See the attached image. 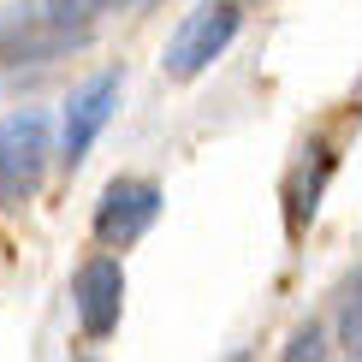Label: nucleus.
I'll return each instance as SVG.
<instances>
[{
  "mask_svg": "<svg viewBox=\"0 0 362 362\" xmlns=\"http://www.w3.org/2000/svg\"><path fill=\"white\" fill-rule=\"evenodd\" d=\"M89 36V0H24L0 12V66H30Z\"/></svg>",
  "mask_w": 362,
  "mask_h": 362,
  "instance_id": "f257e3e1",
  "label": "nucleus"
},
{
  "mask_svg": "<svg viewBox=\"0 0 362 362\" xmlns=\"http://www.w3.org/2000/svg\"><path fill=\"white\" fill-rule=\"evenodd\" d=\"M238 30H244V12H238V0H196V6L178 18V30L167 36V54H160V71L167 78H202L214 59L238 42Z\"/></svg>",
  "mask_w": 362,
  "mask_h": 362,
  "instance_id": "f03ea898",
  "label": "nucleus"
},
{
  "mask_svg": "<svg viewBox=\"0 0 362 362\" xmlns=\"http://www.w3.org/2000/svg\"><path fill=\"white\" fill-rule=\"evenodd\" d=\"M54 160V125L42 107H18L0 119V196L6 202H24V196L42 190Z\"/></svg>",
  "mask_w": 362,
  "mask_h": 362,
  "instance_id": "7ed1b4c3",
  "label": "nucleus"
},
{
  "mask_svg": "<svg viewBox=\"0 0 362 362\" xmlns=\"http://www.w3.org/2000/svg\"><path fill=\"white\" fill-rule=\"evenodd\" d=\"M155 220H160V185L155 178H113L95 202V244L101 250H131Z\"/></svg>",
  "mask_w": 362,
  "mask_h": 362,
  "instance_id": "20e7f679",
  "label": "nucleus"
},
{
  "mask_svg": "<svg viewBox=\"0 0 362 362\" xmlns=\"http://www.w3.org/2000/svg\"><path fill=\"white\" fill-rule=\"evenodd\" d=\"M71 309H78V327L89 339H107L125 315V267L119 255H89V262L71 274Z\"/></svg>",
  "mask_w": 362,
  "mask_h": 362,
  "instance_id": "39448f33",
  "label": "nucleus"
},
{
  "mask_svg": "<svg viewBox=\"0 0 362 362\" xmlns=\"http://www.w3.org/2000/svg\"><path fill=\"white\" fill-rule=\"evenodd\" d=\"M113 107H119V71H95V78L66 101V125H59V160H66V167H78L89 148H95V137L107 131Z\"/></svg>",
  "mask_w": 362,
  "mask_h": 362,
  "instance_id": "423d86ee",
  "label": "nucleus"
},
{
  "mask_svg": "<svg viewBox=\"0 0 362 362\" xmlns=\"http://www.w3.org/2000/svg\"><path fill=\"white\" fill-rule=\"evenodd\" d=\"M333 167H339L333 143H309V148H303L297 173L285 178V226H291V232H303V226L315 220V208H321V196H327V178H333Z\"/></svg>",
  "mask_w": 362,
  "mask_h": 362,
  "instance_id": "0eeeda50",
  "label": "nucleus"
},
{
  "mask_svg": "<svg viewBox=\"0 0 362 362\" xmlns=\"http://www.w3.org/2000/svg\"><path fill=\"white\" fill-rule=\"evenodd\" d=\"M339 344H344V356L362 362V274H356L351 291H344V309H339Z\"/></svg>",
  "mask_w": 362,
  "mask_h": 362,
  "instance_id": "6e6552de",
  "label": "nucleus"
},
{
  "mask_svg": "<svg viewBox=\"0 0 362 362\" xmlns=\"http://www.w3.org/2000/svg\"><path fill=\"white\" fill-rule=\"evenodd\" d=\"M327 351V344H321V333H315V327H303V333H297L291 344H285V356H291V362H303V356H321Z\"/></svg>",
  "mask_w": 362,
  "mask_h": 362,
  "instance_id": "1a4fd4ad",
  "label": "nucleus"
},
{
  "mask_svg": "<svg viewBox=\"0 0 362 362\" xmlns=\"http://www.w3.org/2000/svg\"><path fill=\"white\" fill-rule=\"evenodd\" d=\"M89 6H131V0H89Z\"/></svg>",
  "mask_w": 362,
  "mask_h": 362,
  "instance_id": "9d476101",
  "label": "nucleus"
},
{
  "mask_svg": "<svg viewBox=\"0 0 362 362\" xmlns=\"http://www.w3.org/2000/svg\"><path fill=\"white\" fill-rule=\"evenodd\" d=\"M356 89H362V78H356Z\"/></svg>",
  "mask_w": 362,
  "mask_h": 362,
  "instance_id": "9b49d317",
  "label": "nucleus"
}]
</instances>
